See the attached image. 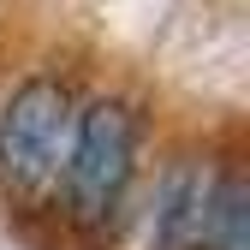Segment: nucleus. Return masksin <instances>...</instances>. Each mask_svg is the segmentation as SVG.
Masks as SVG:
<instances>
[{
  "mask_svg": "<svg viewBox=\"0 0 250 250\" xmlns=\"http://www.w3.org/2000/svg\"><path fill=\"white\" fill-rule=\"evenodd\" d=\"M203 214H208V185L191 173H173L155 197L149 250H203Z\"/></svg>",
  "mask_w": 250,
  "mask_h": 250,
  "instance_id": "obj_3",
  "label": "nucleus"
},
{
  "mask_svg": "<svg viewBox=\"0 0 250 250\" xmlns=\"http://www.w3.org/2000/svg\"><path fill=\"white\" fill-rule=\"evenodd\" d=\"M131 173H137V113L119 96L89 102L72 125V155H66V173H60L72 221L89 232H107L125 208Z\"/></svg>",
  "mask_w": 250,
  "mask_h": 250,
  "instance_id": "obj_1",
  "label": "nucleus"
},
{
  "mask_svg": "<svg viewBox=\"0 0 250 250\" xmlns=\"http://www.w3.org/2000/svg\"><path fill=\"white\" fill-rule=\"evenodd\" d=\"M244 179L221 173L208 185V214H203V250H244Z\"/></svg>",
  "mask_w": 250,
  "mask_h": 250,
  "instance_id": "obj_4",
  "label": "nucleus"
},
{
  "mask_svg": "<svg viewBox=\"0 0 250 250\" xmlns=\"http://www.w3.org/2000/svg\"><path fill=\"white\" fill-rule=\"evenodd\" d=\"M72 89L54 78H30L12 89L6 113H0V173L24 197H48L72 155Z\"/></svg>",
  "mask_w": 250,
  "mask_h": 250,
  "instance_id": "obj_2",
  "label": "nucleus"
}]
</instances>
